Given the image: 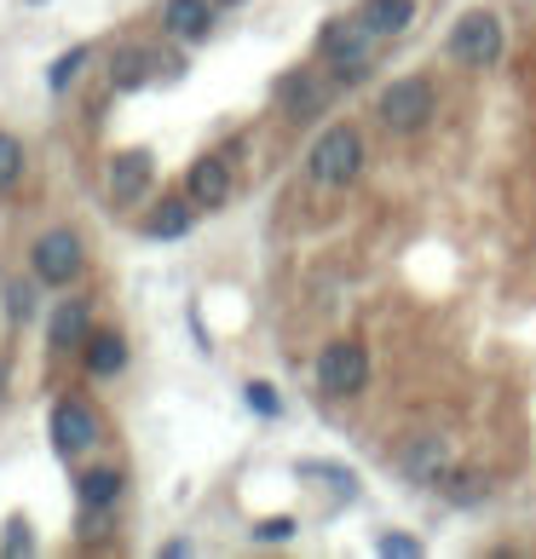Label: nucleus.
I'll use <instances>...</instances> for the list:
<instances>
[{"mask_svg": "<svg viewBox=\"0 0 536 559\" xmlns=\"http://www.w3.org/2000/svg\"><path fill=\"white\" fill-rule=\"evenodd\" d=\"M52 439H58V450H64V455L87 450V444H98V416H93L87 404H58L52 409Z\"/></svg>", "mask_w": 536, "mask_h": 559, "instance_id": "9d476101", "label": "nucleus"}, {"mask_svg": "<svg viewBox=\"0 0 536 559\" xmlns=\"http://www.w3.org/2000/svg\"><path fill=\"white\" fill-rule=\"evenodd\" d=\"M17 174H24V144H17L12 133H0V191H7Z\"/></svg>", "mask_w": 536, "mask_h": 559, "instance_id": "412c9836", "label": "nucleus"}, {"mask_svg": "<svg viewBox=\"0 0 536 559\" xmlns=\"http://www.w3.org/2000/svg\"><path fill=\"white\" fill-rule=\"evenodd\" d=\"M151 64H156V58L144 52V47H121V52H116V64H110V81H116L121 93H133V87H144Z\"/></svg>", "mask_w": 536, "mask_h": 559, "instance_id": "f3484780", "label": "nucleus"}, {"mask_svg": "<svg viewBox=\"0 0 536 559\" xmlns=\"http://www.w3.org/2000/svg\"><path fill=\"white\" fill-rule=\"evenodd\" d=\"M376 29L364 24V17H335V24H323V35H318V52L335 64V75L341 81H364L369 75V64H376Z\"/></svg>", "mask_w": 536, "mask_h": 559, "instance_id": "f257e3e1", "label": "nucleus"}, {"mask_svg": "<svg viewBox=\"0 0 536 559\" xmlns=\"http://www.w3.org/2000/svg\"><path fill=\"white\" fill-rule=\"evenodd\" d=\"M254 536L260 543H288V536H295V520H265V525H254Z\"/></svg>", "mask_w": 536, "mask_h": 559, "instance_id": "b1692460", "label": "nucleus"}, {"mask_svg": "<svg viewBox=\"0 0 536 559\" xmlns=\"http://www.w3.org/2000/svg\"><path fill=\"white\" fill-rule=\"evenodd\" d=\"M7 554H29V525H24V520L7 525Z\"/></svg>", "mask_w": 536, "mask_h": 559, "instance_id": "393cba45", "label": "nucleus"}, {"mask_svg": "<svg viewBox=\"0 0 536 559\" xmlns=\"http://www.w3.org/2000/svg\"><path fill=\"white\" fill-rule=\"evenodd\" d=\"M191 209H196V202H191ZM191 209H184L179 197H168V202H162V209H156L151 219H144V231H151V237H162V242H174V237H184V231H191Z\"/></svg>", "mask_w": 536, "mask_h": 559, "instance_id": "dca6fc26", "label": "nucleus"}, {"mask_svg": "<svg viewBox=\"0 0 536 559\" xmlns=\"http://www.w3.org/2000/svg\"><path fill=\"white\" fill-rule=\"evenodd\" d=\"M364 168V139L358 128H329L318 144H312V156H306V174H312V185H323V191H341V185H353Z\"/></svg>", "mask_w": 536, "mask_h": 559, "instance_id": "f03ea898", "label": "nucleus"}, {"mask_svg": "<svg viewBox=\"0 0 536 559\" xmlns=\"http://www.w3.org/2000/svg\"><path fill=\"white\" fill-rule=\"evenodd\" d=\"M358 17L386 40V35H404V29H409V17H416V0H364Z\"/></svg>", "mask_w": 536, "mask_h": 559, "instance_id": "4468645a", "label": "nucleus"}, {"mask_svg": "<svg viewBox=\"0 0 536 559\" xmlns=\"http://www.w3.org/2000/svg\"><path fill=\"white\" fill-rule=\"evenodd\" d=\"M87 335H93V312H87V300H64V306L52 312V323H47V341H52L58 352L87 346Z\"/></svg>", "mask_w": 536, "mask_h": 559, "instance_id": "9b49d317", "label": "nucleus"}, {"mask_svg": "<svg viewBox=\"0 0 536 559\" xmlns=\"http://www.w3.org/2000/svg\"><path fill=\"white\" fill-rule=\"evenodd\" d=\"M277 105L295 116V121H312V116H323V105H329V87H323L312 70H295V75L277 81Z\"/></svg>", "mask_w": 536, "mask_h": 559, "instance_id": "6e6552de", "label": "nucleus"}, {"mask_svg": "<svg viewBox=\"0 0 536 559\" xmlns=\"http://www.w3.org/2000/svg\"><path fill=\"white\" fill-rule=\"evenodd\" d=\"M364 381H369V352L358 341H329L318 358V386L329 399H353V392H364Z\"/></svg>", "mask_w": 536, "mask_h": 559, "instance_id": "39448f33", "label": "nucleus"}, {"mask_svg": "<svg viewBox=\"0 0 536 559\" xmlns=\"http://www.w3.org/2000/svg\"><path fill=\"white\" fill-rule=\"evenodd\" d=\"M128 364V341L121 335H87V369L93 376H121Z\"/></svg>", "mask_w": 536, "mask_h": 559, "instance_id": "2eb2a0df", "label": "nucleus"}, {"mask_svg": "<svg viewBox=\"0 0 536 559\" xmlns=\"http://www.w3.org/2000/svg\"><path fill=\"white\" fill-rule=\"evenodd\" d=\"M439 490L450 496V502H479V496H485V479H473V473H444Z\"/></svg>", "mask_w": 536, "mask_h": 559, "instance_id": "aec40b11", "label": "nucleus"}, {"mask_svg": "<svg viewBox=\"0 0 536 559\" xmlns=\"http://www.w3.org/2000/svg\"><path fill=\"white\" fill-rule=\"evenodd\" d=\"M450 58L467 70H485V64H497L502 58V24H497V12H467L456 17V29H450Z\"/></svg>", "mask_w": 536, "mask_h": 559, "instance_id": "20e7f679", "label": "nucleus"}, {"mask_svg": "<svg viewBox=\"0 0 536 559\" xmlns=\"http://www.w3.org/2000/svg\"><path fill=\"white\" fill-rule=\"evenodd\" d=\"M7 306H12V318H29V288L12 283V288H7Z\"/></svg>", "mask_w": 536, "mask_h": 559, "instance_id": "a878e982", "label": "nucleus"}, {"mask_svg": "<svg viewBox=\"0 0 536 559\" xmlns=\"http://www.w3.org/2000/svg\"><path fill=\"white\" fill-rule=\"evenodd\" d=\"M75 490H81V502H87V508H110L116 496H121V473H110V467H98V473H81V479H75Z\"/></svg>", "mask_w": 536, "mask_h": 559, "instance_id": "a211bd4d", "label": "nucleus"}, {"mask_svg": "<svg viewBox=\"0 0 536 559\" xmlns=\"http://www.w3.org/2000/svg\"><path fill=\"white\" fill-rule=\"evenodd\" d=\"M81 237L75 231H47L35 242V277L47 283V288H58V283H75L81 277Z\"/></svg>", "mask_w": 536, "mask_h": 559, "instance_id": "0eeeda50", "label": "nucleus"}, {"mask_svg": "<svg viewBox=\"0 0 536 559\" xmlns=\"http://www.w3.org/2000/svg\"><path fill=\"white\" fill-rule=\"evenodd\" d=\"M398 473L409 485H432L439 490V479L450 473V439L444 432H416V439L398 444Z\"/></svg>", "mask_w": 536, "mask_h": 559, "instance_id": "423d86ee", "label": "nucleus"}, {"mask_svg": "<svg viewBox=\"0 0 536 559\" xmlns=\"http://www.w3.org/2000/svg\"><path fill=\"white\" fill-rule=\"evenodd\" d=\"M439 110V93H432V81L427 75H398L393 87L381 93V121L393 133H416L427 128V116Z\"/></svg>", "mask_w": 536, "mask_h": 559, "instance_id": "7ed1b4c3", "label": "nucleus"}, {"mask_svg": "<svg viewBox=\"0 0 536 559\" xmlns=\"http://www.w3.org/2000/svg\"><path fill=\"white\" fill-rule=\"evenodd\" d=\"M249 409H260V416H277V392L272 386H265V381H249Z\"/></svg>", "mask_w": 536, "mask_h": 559, "instance_id": "5701e85b", "label": "nucleus"}, {"mask_svg": "<svg viewBox=\"0 0 536 559\" xmlns=\"http://www.w3.org/2000/svg\"><path fill=\"white\" fill-rule=\"evenodd\" d=\"M184 191H191L196 209H225V202H231V162L202 156L191 168V179H184Z\"/></svg>", "mask_w": 536, "mask_h": 559, "instance_id": "1a4fd4ad", "label": "nucleus"}, {"mask_svg": "<svg viewBox=\"0 0 536 559\" xmlns=\"http://www.w3.org/2000/svg\"><path fill=\"white\" fill-rule=\"evenodd\" d=\"M87 58H93V47H70V52H64V58H58V64L47 70V87H52V93H64L70 81H75V70L87 64Z\"/></svg>", "mask_w": 536, "mask_h": 559, "instance_id": "6ab92c4d", "label": "nucleus"}, {"mask_svg": "<svg viewBox=\"0 0 536 559\" xmlns=\"http://www.w3.org/2000/svg\"><path fill=\"white\" fill-rule=\"evenodd\" d=\"M376 548H381V554H393V559H416V554H421V543H416V536H393V531H386Z\"/></svg>", "mask_w": 536, "mask_h": 559, "instance_id": "4be33fe9", "label": "nucleus"}, {"mask_svg": "<svg viewBox=\"0 0 536 559\" xmlns=\"http://www.w3.org/2000/svg\"><path fill=\"white\" fill-rule=\"evenodd\" d=\"M219 7H237V0H219Z\"/></svg>", "mask_w": 536, "mask_h": 559, "instance_id": "cd10ccee", "label": "nucleus"}, {"mask_svg": "<svg viewBox=\"0 0 536 559\" xmlns=\"http://www.w3.org/2000/svg\"><path fill=\"white\" fill-rule=\"evenodd\" d=\"M0 392H7V369H0Z\"/></svg>", "mask_w": 536, "mask_h": 559, "instance_id": "bb28decb", "label": "nucleus"}, {"mask_svg": "<svg viewBox=\"0 0 536 559\" xmlns=\"http://www.w3.org/2000/svg\"><path fill=\"white\" fill-rule=\"evenodd\" d=\"M144 191H151V156L144 151H128L110 162V197L116 202H139Z\"/></svg>", "mask_w": 536, "mask_h": 559, "instance_id": "f8f14e48", "label": "nucleus"}, {"mask_svg": "<svg viewBox=\"0 0 536 559\" xmlns=\"http://www.w3.org/2000/svg\"><path fill=\"white\" fill-rule=\"evenodd\" d=\"M162 24H168V35H179V40H202L214 29V12H209V0H168Z\"/></svg>", "mask_w": 536, "mask_h": 559, "instance_id": "ddd939ff", "label": "nucleus"}]
</instances>
